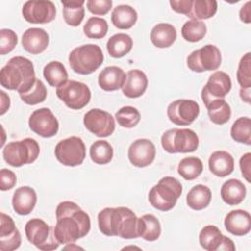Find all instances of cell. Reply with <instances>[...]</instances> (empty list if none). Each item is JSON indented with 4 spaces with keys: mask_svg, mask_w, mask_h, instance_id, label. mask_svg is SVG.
Listing matches in <instances>:
<instances>
[{
    "mask_svg": "<svg viewBox=\"0 0 251 251\" xmlns=\"http://www.w3.org/2000/svg\"><path fill=\"white\" fill-rule=\"evenodd\" d=\"M47 97V89L42 80L36 78L29 91L20 94V98L27 105H36L43 102Z\"/></svg>",
    "mask_w": 251,
    "mask_h": 251,
    "instance_id": "cell-42",
    "label": "cell"
},
{
    "mask_svg": "<svg viewBox=\"0 0 251 251\" xmlns=\"http://www.w3.org/2000/svg\"><path fill=\"white\" fill-rule=\"evenodd\" d=\"M193 0H171L170 5L172 9L178 13V14H183V15H188L191 7H192Z\"/></svg>",
    "mask_w": 251,
    "mask_h": 251,
    "instance_id": "cell-49",
    "label": "cell"
},
{
    "mask_svg": "<svg viewBox=\"0 0 251 251\" xmlns=\"http://www.w3.org/2000/svg\"><path fill=\"white\" fill-rule=\"evenodd\" d=\"M231 138L239 143L251 144V120L248 117L238 118L230 128Z\"/></svg>",
    "mask_w": 251,
    "mask_h": 251,
    "instance_id": "cell-38",
    "label": "cell"
},
{
    "mask_svg": "<svg viewBox=\"0 0 251 251\" xmlns=\"http://www.w3.org/2000/svg\"><path fill=\"white\" fill-rule=\"evenodd\" d=\"M223 233L213 225L204 226L199 233V243L202 248L207 251H218L223 241Z\"/></svg>",
    "mask_w": 251,
    "mask_h": 251,
    "instance_id": "cell-32",
    "label": "cell"
},
{
    "mask_svg": "<svg viewBox=\"0 0 251 251\" xmlns=\"http://www.w3.org/2000/svg\"><path fill=\"white\" fill-rule=\"evenodd\" d=\"M138 237L146 241H155L161 235V224L152 214H145L137 220Z\"/></svg>",
    "mask_w": 251,
    "mask_h": 251,
    "instance_id": "cell-26",
    "label": "cell"
},
{
    "mask_svg": "<svg viewBox=\"0 0 251 251\" xmlns=\"http://www.w3.org/2000/svg\"><path fill=\"white\" fill-rule=\"evenodd\" d=\"M56 94L67 107L73 110L82 109L91 98V91L85 83L72 79L58 86Z\"/></svg>",
    "mask_w": 251,
    "mask_h": 251,
    "instance_id": "cell-8",
    "label": "cell"
},
{
    "mask_svg": "<svg viewBox=\"0 0 251 251\" xmlns=\"http://www.w3.org/2000/svg\"><path fill=\"white\" fill-rule=\"evenodd\" d=\"M115 118L121 126L131 128L137 126L139 123L140 113L132 106H125L118 110V112L115 114Z\"/></svg>",
    "mask_w": 251,
    "mask_h": 251,
    "instance_id": "cell-41",
    "label": "cell"
},
{
    "mask_svg": "<svg viewBox=\"0 0 251 251\" xmlns=\"http://www.w3.org/2000/svg\"><path fill=\"white\" fill-rule=\"evenodd\" d=\"M224 224L229 233L236 236H243L251 229V216L245 210H232L226 214Z\"/></svg>",
    "mask_w": 251,
    "mask_h": 251,
    "instance_id": "cell-18",
    "label": "cell"
},
{
    "mask_svg": "<svg viewBox=\"0 0 251 251\" xmlns=\"http://www.w3.org/2000/svg\"><path fill=\"white\" fill-rule=\"evenodd\" d=\"M56 159L67 167H76L85 159L86 149L80 137L71 136L59 141L55 147Z\"/></svg>",
    "mask_w": 251,
    "mask_h": 251,
    "instance_id": "cell-9",
    "label": "cell"
},
{
    "mask_svg": "<svg viewBox=\"0 0 251 251\" xmlns=\"http://www.w3.org/2000/svg\"><path fill=\"white\" fill-rule=\"evenodd\" d=\"M22 243V237L19 229L14 233L0 237V250L1 251H13L18 249Z\"/></svg>",
    "mask_w": 251,
    "mask_h": 251,
    "instance_id": "cell-46",
    "label": "cell"
},
{
    "mask_svg": "<svg viewBox=\"0 0 251 251\" xmlns=\"http://www.w3.org/2000/svg\"><path fill=\"white\" fill-rule=\"evenodd\" d=\"M246 196V187L239 179L230 178L225 181L221 187V197L228 205L240 204Z\"/></svg>",
    "mask_w": 251,
    "mask_h": 251,
    "instance_id": "cell-25",
    "label": "cell"
},
{
    "mask_svg": "<svg viewBox=\"0 0 251 251\" xmlns=\"http://www.w3.org/2000/svg\"><path fill=\"white\" fill-rule=\"evenodd\" d=\"M187 67L195 73L217 70L222 63L220 49L213 44H207L191 52L186 59Z\"/></svg>",
    "mask_w": 251,
    "mask_h": 251,
    "instance_id": "cell-10",
    "label": "cell"
},
{
    "mask_svg": "<svg viewBox=\"0 0 251 251\" xmlns=\"http://www.w3.org/2000/svg\"><path fill=\"white\" fill-rule=\"evenodd\" d=\"M219 250H225V251H234L235 250V245L233 241L229 238L224 235L223 241L219 247Z\"/></svg>",
    "mask_w": 251,
    "mask_h": 251,
    "instance_id": "cell-53",
    "label": "cell"
},
{
    "mask_svg": "<svg viewBox=\"0 0 251 251\" xmlns=\"http://www.w3.org/2000/svg\"><path fill=\"white\" fill-rule=\"evenodd\" d=\"M236 77L241 88H251V53L248 52L240 59Z\"/></svg>",
    "mask_w": 251,
    "mask_h": 251,
    "instance_id": "cell-43",
    "label": "cell"
},
{
    "mask_svg": "<svg viewBox=\"0 0 251 251\" xmlns=\"http://www.w3.org/2000/svg\"><path fill=\"white\" fill-rule=\"evenodd\" d=\"M212 199L210 188L204 184L194 185L186 195V203L189 208L200 211L208 207Z\"/></svg>",
    "mask_w": 251,
    "mask_h": 251,
    "instance_id": "cell-28",
    "label": "cell"
},
{
    "mask_svg": "<svg viewBox=\"0 0 251 251\" xmlns=\"http://www.w3.org/2000/svg\"><path fill=\"white\" fill-rule=\"evenodd\" d=\"M22 14L30 24H47L56 18V7L49 0H29L24 4Z\"/></svg>",
    "mask_w": 251,
    "mask_h": 251,
    "instance_id": "cell-13",
    "label": "cell"
},
{
    "mask_svg": "<svg viewBox=\"0 0 251 251\" xmlns=\"http://www.w3.org/2000/svg\"><path fill=\"white\" fill-rule=\"evenodd\" d=\"M0 96H1V111L0 115H4L10 108V97L3 91H0Z\"/></svg>",
    "mask_w": 251,
    "mask_h": 251,
    "instance_id": "cell-52",
    "label": "cell"
},
{
    "mask_svg": "<svg viewBox=\"0 0 251 251\" xmlns=\"http://www.w3.org/2000/svg\"><path fill=\"white\" fill-rule=\"evenodd\" d=\"M112 24L119 29H128L137 21L136 11L129 5H119L114 8L111 15Z\"/></svg>",
    "mask_w": 251,
    "mask_h": 251,
    "instance_id": "cell-27",
    "label": "cell"
},
{
    "mask_svg": "<svg viewBox=\"0 0 251 251\" xmlns=\"http://www.w3.org/2000/svg\"><path fill=\"white\" fill-rule=\"evenodd\" d=\"M250 4L251 2H246L239 11V18L240 20L245 24H250L251 18H250Z\"/></svg>",
    "mask_w": 251,
    "mask_h": 251,
    "instance_id": "cell-51",
    "label": "cell"
},
{
    "mask_svg": "<svg viewBox=\"0 0 251 251\" xmlns=\"http://www.w3.org/2000/svg\"><path fill=\"white\" fill-rule=\"evenodd\" d=\"M132 38L126 33H117L107 41V51L113 58H122L131 50Z\"/></svg>",
    "mask_w": 251,
    "mask_h": 251,
    "instance_id": "cell-30",
    "label": "cell"
},
{
    "mask_svg": "<svg viewBox=\"0 0 251 251\" xmlns=\"http://www.w3.org/2000/svg\"><path fill=\"white\" fill-rule=\"evenodd\" d=\"M206 108L210 121L216 125H224L230 119V106L225 99H215L207 104Z\"/></svg>",
    "mask_w": 251,
    "mask_h": 251,
    "instance_id": "cell-31",
    "label": "cell"
},
{
    "mask_svg": "<svg viewBox=\"0 0 251 251\" xmlns=\"http://www.w3.org/2000/svg\"><path fill=\"white\" fill-rule=\"evenodd\" d=\"M126 74L117 66L103 69L98 75V84L105 91H115L122 88L126 82Z\"/></svg>",
    "mask_w": 251,
    "mask_h": 251,
    "instance_id": "cell-22",
    "label": "cell"
},
{
    "mask_svg": "<svg viewBox=\"0 0 251 251\" xmlns=\"http://www.w3.org/2000/svg\"><path fill=\"white\" fill-rule=\"evenodd\" d=\"M83 32L88 38H103L108 32V23L103 18L91 17L85 23L83 26Z\"/></svg>",
    "mask_w": 251,
    "mask_h": 251,
    "instance_id": "cell-40",
    "label": "cell"
},
{
    "mask_svg": "<svg viewBox=\"0 0 251 251\" xmlns=\"http://www.w3.org/2000/svg\"><path fill=\"white\" fill-rule=\"evenodd\" d=\"M28 126L34 133L44 138L56 135L59 130V122L49 108L33 111L29 117Z\"/></svg>",
    "mask_w": 251,
    "mask_h": 251,
    "instance_id": "cell-14",
    "label": "cell"
},
{
    "mask_svg": "<svg viewBox=\"0 0 251 251\" xmlns=\"http://www.w3.org/2000/svg\"><path fill=\"white\" fill-rule=\"evenodd\" d=\"M36 80L32 62L23 56L11 58L0 71V83L9 90L19 94L27 92Z\"/></svg>",
    "mask_w": 251,
    "mask_h": 251,
    "instance_id": "cell-2",
    "label": "cell"
},
{
    "mask_svg": "<svg viewBox=\"0 0 251 251\" xmlns=\"http://www.w3.org/2000/svg\"><path fill=\"white\" fill-rule=\"evenodd\" d=\"M218 9V3L215 0H193L191 10L187 15L191 20H207L212 18Z\"/></svg>",
    "mask_w": 251,
    "mask_h": 251,
    "instance_id": "cell-35",
    "label": "cell"
},
{
    "mask_svg": "<svg viewBox=\"0 0 251 251\" xmlns=\"http://www.w3.org/2000/svg\"><path fill=\"white\" fill-rule=\"evenodd\" d=\"M25 231L27 240L39 250H55L60 245L54 234V226H49L41 219L29 220L25 224Z\"/></svg>",
    "mask_w": 251,
    "mask_h": 251,
    "instance_id": "cell-7",
    "label": "cell"
},
{
    "mask_svg": "<svg viewBox=\"0 0 251 251\" xmlns=\"http://www.w3.org/2000/svg\"><path fill=\"white\" fill-rule=\"evenodd\" d=\"M112 0H88L86 2L87 9L94 15H106L112 9Z\"/></svg>",
    "mask_w": 251,
    "mask_h": 251,
    "instance_id": "cell-45",
    "label": "cell"
},
{
    "mask_svg": "<svg viewBox=\"0 0 251 251\" xmlns=\"http://www.w3.org/2000/svg\"><path fill=\"white\" fill-rule=\"evenodd\" d=\"M89 155L92 162L98 165H105L111 162L114 155L112 145L106 140H96L91 144Z\"/></svg>",
    "mask_w": 251,
    "mask_h": 251,
    "instance_id": "cell-37",
    "label": "cell"
},
{
    "mask_svg": "<svg viewBox=\"0 0 251 251\" xmlns=\"http://www.w3.org/2000/svg\"><path fill=\"white\" fill-rule=\"evenodd\" d=\"M17 226L14 223V220L6 215L5 213H1L0 219V237H4L14 233L17 230Z\"/></svg>",
    "mask_w": 251,
    "mask_h": 251,
    "instance_id": "cell-48",
    "label": "cell"
},
{
    "mask_svg": "<svg viewBox=\"0 0 251 251\" xmlns=\"http://www.w3.org/2000/svg\"><path fill=\"white\" fill-rule=\"evenodd\" d=\"M161 144L168 153H188L198 148L199 138L190 128H171L161 137Z\"/></svg>",
    "mask_w": 251,
    "mask_h": 251,
    "instance_id": "cell-6",
    "label": "cell"
},
{
    "mask_svg": "<svg viewBox=\"0 0 251 251\" xmlns=\"http://www.w3.org/2000/svg\"><path fill=\"white\" fill-rule=\"evenodd\" d=\"M199 112L198 103L190 99H177L167 108L169 120L176 126H189L197 119Z\"/></svg>",
    "mask_w": 251,
    "mask_h": 251,
    "instance_id": "cell-11",
    "label": "cell"
},
{
    "mask_svg": "<svg viewBox=\"0 0 251 251\" xmlns=\"http://www.w3.org/2000/svg\"><path fill=\"white\" fill-rule=\"evenodd\" d=\"M202 172L203 163L195 156L183 158L177 166V173L186 180H193L197 178Z\"/></svg>",
    "mask_w": 251,
    "mask_h": 251,
    "instance_id": "cell-36",
    "label": "cell"
},
{
    "mask_svg": "<svg viewBox=\"0 0 251 251\" xmlns=\"http://www.w3.org/2000/svg\"><path fill=\"white\" fill-rule=\"evenodd\" d=\"M129 162L137 168H144L153 163L156 157L154 143L147 138L134 140L127 151Z\"/></svg>",
    "mask_w": 251,
    "mask_h": 251,
    "instance_id": "cell-16",
    "label": "cell"
},
{
    "mask_svg": "<svg viewBox=\"0 0 251 251\" xmlns=\"http://www.w3.org/2000/svg\"><path fill=\"white\" fill-rule=\"evenodd\" d=\"M37 201L36 192L29 186H21L13 194L12 206L14 211L22 216L28 215L35 207Z\"/></svg>",
    "mask_w": 251,
    "mask_h": 251,
    "instance_id": "cell-20",
    "label": "cell"
},
{
    "mask_svg": "<svg viewBox=\"0 0 251 251\" xmlns=\"http://www.w3.org/2000/svg\"><path fill=\"white\" fill-rule=\"evenodd\" d=\"M148 85L146 75L137 69L130 70L126 74V79L122 87L123 94L128 98H137L143 95Z\"/></svg>",
    "mask_w": 251,
    "mask_h": 251,
    "instance_id": "cell-21",
    "label": "cell"
},
{
    "mask_svg": "<svg viewBox=\"0 0 251 251\" xmlns=\"http://www.w3.org/2000/svg\"><path fill=\"white\" fill-rule=\"evenodd\" d=\"M103 60V52L97 44H83L75 47L69 55L72 70L80 75L92 74L102 65Z\"/></svg>",
    "mask_w": 251,
    "mask_h": 251,
    "instance_id": "cell-4",
    "label": "cell"
},
{
    "mask_svg": "<svg viewBox=\"0 0 251 251\" xmlns=\"http://www.w3.org/2000/svg\"><path fill=\"white\" fill-rule=\"evenodd\" d=\"M54 234L60 244L75 243L90 230V218L73 201H63L56 208Z\"/></svg>",
    "mask_w": 251,
    "mask_h": 251,
    "instance_id": "cell-1",
    "label": "cell"
},
{
    "mask_svg": "<svg viewBox=\"0 0 251 251\" xmlns=\"http://www.w3.org/2000/svg\"><path fill=\"white\" fill-rule=\"evenodd\" d=\"M48 44L49 35L43 28H27L22 36V45L24 49L33 55L42 53L47 48Z\"/></svg>",
    "mask_w": 251,
    "mask_h": 251,
    "instance_id": "cell-19",
    "label": "cell"
},
{
    "mask_svg": "<svg viewBox=\"0 0 251 251\" xmlns=\"http://www.w3.org/2000/svg\"><path fill=\"white\" fill-rule=\"evenodd\" d=\"M208 164L210 172L219 177H225L230 175L234 170L233 157L224 150L213 152L209 158Z\"/></svg>",
    "mask_w": 251,
    "mask_h": 251,
    "instance_id": "cell-23",
    "label": "cell"
},
{
    "mask_svg": "<svg viewBox=\"0 0 251 251\" xmlns=\"http://www.w3.org/2000/svg\"><path fill=\"white\" fill-rule=\"evenodd\" d=\"M231 89L229 75L222 71L213 73L201 91V98L205 106L215 99H224Z\"/></svg>",
    "mask_w": 251,
    "mask_h": 251,
    "instance_id": "cell-15",
    "label": "cell"
},
{
    "mask_svg": "<svg viewBox=\"0 0 251 251\" xmlns=\"http://www.w3.org/2000/svg\"><path fill=\"white\" fill-rule=\"evenodd\" d=\"M176 39V29L171 24L160 23L151 29L150 40L158 48H168L174 44Z\"/></svg>",
    "mask_w": 251,
    "mask_h": 251,
    "instance_id": "cell-24",
    "label": "cell"
},
{
    "mask_svg": "<svg viewBox=\"0 0 251 251\" xmlns=\"http://www.w3.org/2000/svg\"><path fill=\"white\" fill-rule=\"evenodd\" d=\"M17 183V176L15 173L8 169H1L0 171V189L2 191L13 188Z\"/></svg>",
    "mask_w": 251,
    "mask_h": 251,
    "instance_id": "cell-47",
    "label": "cell"
},
{
    "mask_svg": "<svg viewBox=\"0 0 251 251\" xmlns=\"http://www.w3.org/2000/svg\"><path fill=\"white\" fill-rule=\"evenodd\" d=\"M207 32V26L202 21L189 20L184 23L181 27L182 37L189 42H197L201 40Z\"/></svg>",
    "mask_w": 251,
    "mask_h": 251,
    "instance_id": "cell-39",
    "label": "cell"
},
{
    "mask_svg": "<svg viewBox=\"0 0 251 251\" xmlns=\"http://www.w3.org/2000/svg\"><path fill=\"white\" fill-rule=\"evenodd\" d=\"M250 164H251V153H245L241 156L239 160V167L241 170L242 176L246 179L247 182H251V170H250Z\"/></svg>",
    "mask_w": 251,
    "mask_h": 251,
    "instance_id": "cell-50",
    "label": "cell"
},
{
    "mask_svg": "<svg viewBox=\"0 0 251 251\" xmlns=\"http://www.w3.org/2000/svg\"><path fill=\"white\" fill-rule=\"evenodd\" d=\"M99 230L107 236H119L122 211L121 207H107L101 210L97 216Z\"/></svg>",
    "mask_w": 251,
    "mask_h": 251,
    "instance_id": "cell-17",
    "label": "cell"
},
{
    "mask_svg": "<svg viewBox=\"0 0 251 251\" xmlns=\"http://www.w3.org/2000/svg\"><path fill=\"white\" fill-rule=\"evenodd\" d=\"M122 211V224L119 232V236L125 239L137 238V220L138 218L127 207H121Z\"/></svg>",
    "mask_w": 251,
    "mask_h": 251,
    "instance_id": "cell-34",
    "label": "cell"
},
{
    "mask_svg": "<svg viewBox=\"0 0 251 251\" xmlns=\"http://www.w3.org/2000/svg\"><path fill=\"white\" fill-rule=\"evenodd\" d=\"M18 43V36L16 32L9 28H2L0 30V54L5 55L10 53Z\"/></svg>",
    "mask_w": 251,
    "mask_h": 251,
    "instance_id": "cell-44",
    "label": "cell"
},
{
    "mask_svg": "<svg viewBox=\"0 0 251 251\" xmlns=\"http://www.w3.org/2000/svg\"><path fill=\"white\" fill-rule=\"evenodd\" d=\"M250 89L251 88H240L239 91L241 99L246 103H250Z\"/></svg>",
    "mask_w": 251,
    "mask_h": 251,
    "instance_id": "cell-54",
    "label": "cell"
},
{
    "mask_svg": "<svg viewBox=\"0 0 251 251\" xmlns=\"http://www.w3.org/2000/svg\"><path fill=\"white\" fill-rule=\"evenodd\" d=\"M181 193L182 185L176 177L164 176L150 189L148 200L155 209L167 212L176 206Z\"/></svg>",
    "mask_w": 251,
    "mask_h": 251,
    "instance_id": "cell-3",
    "label": "cell"
},
{
    "mask_svg": "<svg viewBox=\"0 0 251 251\" xmlns=\"http://www.w3.org/2000/svg\"><path fill=\"white\" fill-rule=\"evenodd\" d=\"M43 76L47 83L53 87H58L68 80L67 70L59 61L47 63L43 69Z\"/></svg>",
    "mask_w": 251,
    "mask_h": 251,
    "instance_id": "cell-33",
    "label": "cell"
},
{
    "mask_svg": "<svg viewBox=\"0 0 251 251\" xmlns=\"http://www.w3.org/2000/svg\"><path fill=\"white\" fill-rule=\"evenodd\" d=\"M40 147L33 138H25L8 143L3 148V158L12 167H22L33 163L39 156Z\"/></svg>",
    "mask_w": 251,
    "mask_h": 251,
    "instance_id": "cell-5",
    "label": "cell"
},
{
    "mask_svg": "<svg viewBox=\"0 0 251 251\" xmlns=\"http://www.w3.org/2000/svg\"><path fill=\"white\" fill-rule=\"evenodd\" d=\"M84 126L98 137L110 136L116 127L115 119L107 111L91 109L83 117Z\"/></svg>",
    "mask_w": 251,
    "mask_h": 251,
    "instance_id": "cell-12",
    "label": "cell"
},
{
    "mask_svg": "<svg viewBox=\"0 0 251 251\" xmlns=\"http://www.w3.org/2000/svg\"><path fill=\"white\" fill-rule=\"evenodd\" d=\"M63 17L67 25L78 26L84 18L83 0H62Z\"/></svg>",
    "mask_w": 251,
    "mask_h": 251,
    "instance_id": "cell-29",
    "label": "cell"
}]
</instances>
